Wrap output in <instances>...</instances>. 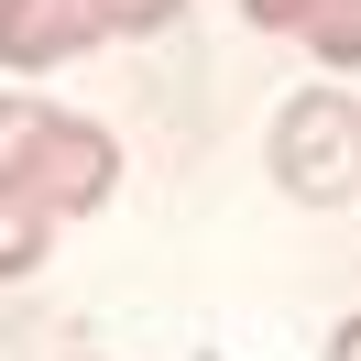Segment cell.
I'll list each match as a JSON object with an SVG mask.
<instances>
[{
  "instance_id": "6da1fadb",
  "label": "cell",
  "mask_w": 361,
  "mask_h": 361,
  "mask_svg": "<svg viewBox=\"0 0 361 361\" xmlns=\"http://www.w3.org/2000/svg\"><path fill=\"white\" fill-rule=\"evenodd\" d=\"M0 176L33 186L55 219H88V208L121 186V154H110V132L44 110V99H0Z\"/></svg>"
},
{
  "instance_id": "8992f818",
  "label": "cell",
  "mask_w": 361,
  "mask_h": 361,
  "mask_svg": "<svg viewBox=\"0 0 361 361\" xmlns=\"http://www.w3.org/2000/svg\"><path fill=\"white\" fill-rule=\"evenodd\" d=\"M99 23H110V33H164L176 0H99Z\"/></svg>"
},
{
  "instance_id": "7a4b0ae2",
  "label": "cell",
  "mask_w": 361,
  "mask_h": 361,
  "mask_svg": "<svg viewBox=\"0 0 361 361\" xmlns=\"http://www.w3.org/2000/svg\"><path fill=\"white\" fill-rule=\"evenodd\" d=\"M274 186L307 208H339L361 186V99L350 88H295L274 110Z\"/></svg>"
},
{
  "instance_id": "277c9868",
  "label": "cell",
  "mask_w": 361,
  "mask_h": 361,
  "mask_svg": "<svg viewBox=\"0 0 361 361\" xmlns=\"http://www.w3.org/2000/svg\"><path fill=\"white\" fill-rule=\"evenodd\" d=\"M44 241H55V208L33 197V186H11V176H0V285L44 263Z\"/></svg>"
},
{
  "instance_id": "5b68a950",
  "label": "cell",
  "mask_w": 361,
  "mask_h": 361,
  "mask_svg": "<svg viewBox=\"0 0 361 361\" xmlns=\"http://www.w3.org/2000/svg\"><path fill=\"white\" fill-rule=\"evenodd\" d=\"M295 44H307V55H317L329 77H350V66H361V0H307Z\"/></svg>"
},
{
  "instance_id": "52a82bcc",
  "label": "cell",
  "mask_w": 361,
  "mask_h": 361,
  "mask_svg": "<svg viewBox=\"0 0 361 361\" xmlns=\"http://www.w3.org/2000/svg\"><path fill=\"white\" fill-rule=\"evenodd\" d=\"M241 11H252V33H295L307 23V0H241Z\"/></svg>"
},
{
  "instance_id": "ba28073f",
  "label": "cell",
  "mask_w": 361,
  "mask_h": 361,
  "mask_svg": "<svg viewBox=\"0 0 361 361\" xmlns=\"http://www.w3.org/2000/svg\"><path fill=\"white\" fill-rule=\"evenodd\" d=\"M329 361H361V307H350V317L329 329Z\"/></svg>"
},
{
  "instance_id": "3957f363",
  "label": "cell",
  "mask_w": 361,
  "mask_h": 361,
  "mask_svg": "<svg viewBox=\"0 0 361 361\" xmlns=\"http://www.w3.org/2000/svg\"><path fill=\"white\" fill-rule=\"evenodd\" d=\"M99 33H110L99 0H0V66H11V77L66 66V55H88Z\"/></svg>"
}]
</instances>
